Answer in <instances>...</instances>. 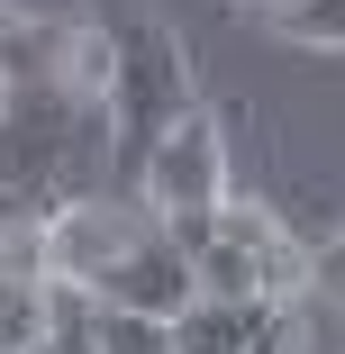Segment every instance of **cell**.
Returning <instances> with one entry per match:
<instances>
[{"mask_svg": "<svg viewBox=\"0 0 345 354\" xmlns=\"http://www.w3.org/2000/svg\"><path fill=\"white\" fill-rule=\"evenodd\" d=\"M164 227L191 254L200 291H218V300H291V281H309V254L254 200H218V209H191V218H164Z\"/></svg>", "mask_w": 345, "mask_h": 354, "instance_id": "obj_1", "label": "cell"}, {"mask_svg": "<svg viewBox=\"0 0 345 354\" xmlns=\"http://www.w3.org/2000/svg\"><path fill=\"white\" fill-rule=\"evenodd\" d=\"M100 100H109V127H118V173H136L155 136L182 109H200L191 64H182V46H173L164 19H118L109 28V82H100Z\"/></svg>", "mask_w": 345, "mask_h": 354, "instance_id": "obj_2", "label": "cell"}, {"mask_svg": "<svg viewBox=\"0 0 345 354\" xmlns=\"http://www.w3.org/2000/svg\"><path fill=\"white\" fill-rule=\"evenodd\" d=\"M136 200H146L155 218H191V209H218V200H227V136H218L209 109H182L155 146H146V164H136Z\"/></svg>", "mask_w": 345, "mask_h": 354, "instance_id": "obj_3", "label": "cell"}, {"mask_svg": "<svg viewBox=\"0 0 345 354\" xmlns=\"http://www.w3.org/2000/svg\"><path fill=\"white\" fill-rule=\"evenodd\" d=\"M146 236V218H136L127 200L109 191H82V200H64L55 218H46V272L64 281V291H91L100 300V281L118 272V254Z\"/></svg>", "mask_w": 345, "mask_h": 354, "instance_id": "obj_4", "label": "cell"}, {"mask_svg": "<svg viewBox=\"0 0 345 354\" xmlns=\"http://www.w3.org/2000/svg\"><path fill=\"white\" fill-rule=\"evenodd\" d=\"M100 300H109V309H146V318H182V309L200 300V272H191V254L173 245L164 218L118 254V272L100 281Z\"/></svg>", "mask_w": 345, "mask_h": 354, "instance_id": "obj_5", "label": "cell"}, {"mask_svg": "<svg viewBox=\"0 0 345 354\" xmlns=\"http://www.w3.org/2000/svg\"><path fill=\"white\" fill-rule=\"evenodd\" d=\"M254 309H263V300H218V291H200V300L173 318V354H245V345H254Z\"/></svg>", "mask_w": 345, "mask_h": 354, "instance_id": "obj_6", "label": "cell"}, {"mask_svg": "<svg viewBox=\"0 0 345 354\" xmlns=\"http://www.w3.org/2000/svg\"><path fill=\"white\" fill-rule=\"evenodd\" d=\"M0 55H10L19 91H28V82H64L73 28H64V19H28V10H0Z\"/></svg>", "mask_w": 345, "mask_h": 354, "instance_id": "obj_7", "label": "cell"}, {"mask_svg": "<svg viewBox=\"0 0 345 354\" xmlns=\"http://www.w3.org/2000/svg\"><path fill=\"white\" fill-rule=\"evenodd\" d=\"M91 345L100 354H173V318H146V309H91Z\"/></svg>", "mask_w": 345, "mask_h": 354, "instance_id": "obj_8", "label": "cell"}, {"mask_svg": "<svg viewBox=\"0 0 345 354\" xmlns=\"http://www.w3.org/2000/svg\"><path fill=\"white\" fill-rule=\"evenodd\" d=\"M272 28H282V37H300V46H345V0H291Z\"/></svg>", "mask_w": 345, "mask_h": 354, "instance_id": "obj_9", "label": "cell"}, {"mask_svg": "<svg viewBox=\"0 0 345 354\" xmlns=\"http://www.w3.org/2000/svg\"><path fill=\"white\" fill-rule=\"evenodd\" d=\"M309 291H318L327 309H345V227L309 245Z\"/></svg>", "mask_w": 345, "mask_h": 354, "instance_id": "obj_10", "label": "cell"}, {"mask_svg": "<svg viewBox=\"0 0 345 354\" xmlns=\"http://www.w3.org/2000/svg\"><path fill=\"white\" fill-rule=\"evenodd\" d=\"M245 354H300V327H291V300H263L254 309V345Z\"/></svg>", "mask_w": 345, "mask_h": 354, "instance_id": "obj_11", "label": "cell"}, {"mask_svg": "<svg viewBox=\"0 0 345 354\" xmlns=\"http://www.w3.org/2000/svg\"><path fill=\"white\" fill-rule=\"evenodd\" d=\"M19 100V73H10V55H0V109H10Z\"/></svg>", "mask_w": 345, "mask_h": 354, "instance_id": "obj_12", "label": "cell"}, {"mask_svg": "<svg viewBox=\"0 0 345 354\" xmlns=\"http://www.w3.org/2000/svg\"><path fill=\"white\" fill-rule=\"evenodd\" d=\"M263 10H272V19H282V10H291V0H263Z\"/></svg>", "mask_w": 345, "mask_h": 354, "instance_id": "obj_13", "label": "cell"}]
</instances>
